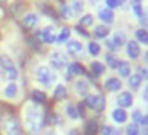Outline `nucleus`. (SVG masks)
I'll list each match as a JSON object with an SVG mask.
<instances>
[{
	"mask_svg": "<svg viewBox=\"0 0 148 135\" xmlns=\"http://www.w3.org/2000/svg\"><path fill=\"white\" fill-rule=\"evenodd\" d=\"M26 125H27V130L32 135H38L42 132L43 125H45V116H43V113L40 111V108L37 105L29 106V110H27Z\"/></svg>",
	"mask_w": 148,
	"mask_h": 135,
	"instance_id": "f257e3e1",
	"label": "nucleus"
},
{
	"mask_svg": "<svg viewBox=\"0 0 148 135\" xmlns=\"http://www.w3.org/2000/svg\"><path fill=\"white\" fill-rule=\"evenodd\" d=\"M0 68L8 80H16L18 78V68L14 67V62L11 61V57H8L7 54L0 56Z\"/></svg>",
	"mask_w": 148,
	"mask_h": 135,
	"instance_id": "f03ea898",
	"label": "nucleus"
},
{
	"mask_svg": "<svg viewBox=\"0 0 148 135\" xmlns=\"http://www.w3.org/2000/svg\"><path fill=\"white\" fill-rule=\"evenodd\" d=\"M37 80H38L45 87H49L56 81V76H54V73H53V70L49 67L42 65V67L37 68Z\"/></svg>",
	"mask_w": 148,
	"mask_h": 135,
	"instance_id": "7ed1b4c3",
	"label": "nucleus"
},
{
	"mask_svg": "<svg viewBox=\"0 0 148 135\" xmlns=\"http://www.w3.org/2000/svg\"><path fill=\"white\" fill-rule=\"evenodd\" d=\"M3 130L7 135H21V127L18 119L13 118V116L3 118Z\"/></svg>",
	"mask_w": 148,
	"mask_h": 135,
	"instance_id": "20e7f679",
	"label": "nucleus"
},
{
	"mask_svg": "<svg viewBox=\"0 0 148 135\" xmlns=\"http://www.w3.org/2000/svg\"><path fill=\"white\" fill-rule=\"evenodd\" d=\"M86 105L94 111H102L105 108V97L96 94V95H88L86 97Z\"/></svg>",
	"mask_w": 148,
	"mask_h": 135,
	"instance_id": "39448f33",
	"label": "nucleus"
},
{
	"mask_svg": "<svg viewBox=\"0 0 148 135\" xmlns=\"http://www.w3.org/2000/svg\"><path fill=\"white\" fill-rule=\"evenodd\" d=\"M49 62H51V65L54 68H58V70L65 68V67H67V64H69L67 56L62 54V52H53V54L49 56Z\"/></svg>",
	"mask_w": 148,
	"mask_h": 135,
	"instance_id": "423d86ee",
	"label": "nucleus"
},
{
	"mask_svg": "<svg viewBox=\"0 0 148 135\" xmlns=\"http://www.w3.org/2000/svg\"><path fill=\"white\" fill-rule=\"evenodd\" d=\"M38 38L42 40L43 43H54L56 42V35H54V29L53 27H45V29L40 30L38 33Z\"/></svg>",
	"mask_w": 148,
	"mask_h": 135,
	"instance_id": "0eeeda50",
	"label": "nucleus"
},
{
	"mask_svg": "<svg viewBox=\"0 0 148 135\" xmlns=\"http://www.w3.org/2000/svg\"><path fill=\"white\" fill-rule=\"evenodd\" d=\"M132 102H134V99H132L131 92H121L118 95V105L121 106L123 110L127 108V106H132Z\"/></svg>",
	"mask_w": 148,
	"mask_h": 135,
	"instance_id": "6e6552de",
	"label": "nucleus"
},
{
	"mask_svg": "<svg viewBox=\"0 0 148 135\" xmlns=\"http://www.w3.org/2000/svg\"><path fill=\"white\" fill-rule=\"evenodd\" d=\"M67 51L69 54L72 56H78L83 52V46H81L80 42H77V40H69L67 42Z\"/></svg>",
	"mask_w": 148,
	"mask_h": 135,
	"instance_id": "1a4fd4ad",
	"label": "nucleus"
},
{
	"mask_svg": "<svg viewBox=\"0 0 148 135\" xmlns=\"http://www.w3.org/2000/svg\"><path fill=\"white\" fill-rule=\"evenodd\" d=\"M37 24H38V16H37L35 13L26 14V18L23 19V26L26 27V29H32V27H35Z\"/></svg>",
	"mask_w": 148,
	"mask_h": 135,
	"instance_id": "9d476101",
	"label": "nucleus"
},
{
	"mask_svg": "<svg viewBox=\"0 0 148 135\" xmlns=\"http://www.w3.org/2000/svg\"><path fill=\"white\" fill-rule=\"evenodd\" d=\"M127 56L131 59H137L140 56V46L137 42H127Z\"/></svg>",
	"mask_w": 148,
	"mask_h": 135,
	"instance_id": "9b49d317",
	"label": "nucleus"
},
{
	"mask_svg": "<svg viewBox=\"0 0 148 135\" xmlns=\"http://www.w3.org/2000/svg\"><path fill=\"white\" fill-rule=\"evenodd\" d=\"M99 18L102 22H107V24H112L113 22V11L110 8H100L99 10Z\"/></svg>",
	"mask_w": 148,
	"mask_h": 135,
	"instance_id": "f8f14e48",
	"label": "nucleus"
},
{
	"mask_svg": "<svg viewBox=\"0 0 148 135\" xmlns=\"http://www.w3.org/2000/svg\"><path fill=\"white\" fill-rule=\"evenodd\" d=\"M99 132V125H97V121L96 119H89L84 125V134L86 135H97Z\"/></svg>",
	"mask_w": 148,
	"mask_h": 135,
	"instance_id": "ddd939ff",
	"label": "nucleus"
},
{
	"mask_svg": "<svg viewBox=\"0 0 148 135\" xmlns=\"http://www.w3.org/2000/svg\"><path fill=\"white\" fill-rule=\"evenodd\" d=\"M112 118L115 122H118V124H123V122L127 119V115H126V111L123 108H116L112 111Z\"/></svg>",
	"mask_w": 148,
	"mask_h": 135,
	"instance_id": "4468645a",
	"label": "nucleus"
},
{
	"mask_svg": "<svg viewBox=\"0 0 148 135\" xmlns=\"http://www.w3.org/2000/svg\"><path fill=\"white\" fill-rule=\"evenodd\" d=\"M84 73V68L81 64H77V62H73V64L69 65V75L67 78H72L73 75H83Z\"/></svg>",
	"mask_w": 148,
	"mask_h": 135,
	"instance_id": "2eb2a0df",
	"label": "nucleus"
},
{
	"mask_svg": "<svg viewBox=\"0 0 148 135\" xmlns=\"http://www.w3.org/2000/svg\"><path fill=\"white\" fill-rule=\"evenodd\" d=\"M105 87L108 91H112V92L119 91V89H121V81H119L118 78H108V80L105 81Z\"/></svg>",
	"mask_w": 148,
	"mask_h": 135,
	"instance_id": "dca6fc26",
	"label": "nucleus"
},
{
	"mask_svg": "<svg viewBox=\"0 0 148 135\" xmlns=\"http://www.w3.org/2000/svg\"><path fill=\"white\" fill-rule=\"evenodd\" d=\"M75 89H77V92L80 94V95H86L88 91H89V84H88V81L80 80V81H77V84H75Z\"/></svg>",
	"mask_w": 148,
	"mask_h": 135,
	"instance_id": "f3484780",
	"label": "nucleus"
},
{
	"mask_svg": "<svg viewBox=\"0 0 148 135\" xmlns=\"http://www.w3.org/2000/svg\"><path fill=\"white\" fill-rule=\"evenodd\" d=\"M3 94H5V97H8V99H14V97H16V94H18V86L14 83L7 84Z\"/></svg>",
	"mask_w": 148,
	"mask_h": 135,
	"instance_id": "a211bd4d",
	"label": "nucleus"
},
{
	"mask_svg": "<svg viewBox=\"0 0 148 135\" xmlns=\"http://www.w3.org/2000/svg\"><path fill=\"white\" fill-rule=\"evenodd\" d=\"M65 97H67V89H65V86L64 84H58L56 89H54V99L62 100V99H65Z\"/></svg>",
	"mask_w": 148,
	"mask_h": 135,
	"instance_id": "6ab92c4d",
	"label": "nucleus"
},
{
	"mask_svg": "<svg viewBox=\"0 0 148 135\" xmlns=\"http://www.w3.org/2000/svg\"><path fill=\"white\" fill-rule=\"evenodd\" d=\"M69 8L72 10V13H73V14H78V13H81V11H83L84 5H83V2H81V0H72L70 7H69Z\"/></svg>",
	"mask_w": 148,
	"mask_h": 135,
	"instance_id": "aec40b11",
	"label": "nucleus"
},
{
	"mask_svg": "<svg viewBox=\"0 0 148 135\" xmlns=\"http://www.w3.org/2000/svg\"><path fill=\"white\" fill-rule=\"evenodd\" d=\"M116 68H118L121 76H131V65H129L127 62H119Z\"/></svg>",
	"mask_w": 148,
	"mask_h": 135,
	"instance_id": "412c9836",
	"label": "nucleus"
},
{
	"mask_svg": "<svg viewBox=\"0 0 148 135\" xmlns=\"http://www.w3.org/2000/svg\"><path fill=\"white\" fill-rule=\"evenodd\" d=\"M108 27L107 26H97L96 29H94V37H97V38H105L107 35H108Z\"/></svg>",
	"mask_w": 148,
	"mask_h": 135,
	"instance_id": "4be33fe9",
	"label": "nucleus"
},
{
	"mask_svg": "<svg viewBox=\"0 0 148 135\" xmlns=\"http://www.w3.org/2000/svg\"><path fill=\"white\" fill-rule=\"evenodd\" d=\"M112 42H113V45H115L116 48H119L121 45H124V43H126V35L123 32H116L115 35H113Z\"/></svg>",
	"mask_w": 148,
	"mask_h": 135,
	"instance_id": "5701e85b",
	"label": "nucleus"
},
{
	"mask_svg": "<svg viewBox=\"0 0 148 135\" xmlns=\"http://www.w3.org/2000/svg\"><path fill=\"white\" fill-rule=\"evenodd\" d=\"M69 37H70V29H69V27H64V29L59 32V35L56 37V42H58V43H64V42H67V40H69Z\"/></svg>",
	"mask_w": 148,
	"mask_h": 135,
	"instance_id": "b1692460",
	"label": "nucleus"
},
{
	"mask_svg": "<svg viewBox=\"0 0 148 135\" xmlns=\"http://www.w3.org/2000/svg\"><path fill=\"white\" fill-rule=\"evenodd\" d=\"M91 70H92V73L96 75V76H100V75H103V72H105V67H103V64H100V62H92V64H91Z\"/></svg>",
	"mask_w": 148,
	"mask_h": 135,
	"instance_id": "393cba45",
	"label": "nucleus"
},
{
	"mask_svg": "<svg viewBox=\"0 0 148 135\" xmlns=\"http://www.w3.org/2000/svg\"><path fill=\"white\" fill-rule=\"evenodd\" d=\"M140 83H142V78L138 76L137 73L129 76V86H131L132 89H138V87H140Z\"/></svg>",
	"mask_w": 148,
	"mask_h": 135,
	"instance_id": "a878e982",
	"label": "nucleus"
},
{
	"mask_svg": "<svg viewBox=\"0 0 148 135\" xmlns=\"http://www.w3.org/2000/svg\"><path fill=\"white\" fill-rule=\"evenodd\" d=\"M135 37H137V40L140 43H143V45H148V32L145 29H138L137 32H135Z\"/></svg>",
	"mask_w": 148,
	"mask_h": 135,
	"instance_id": "bb28decb",
	"label": "nucleus"
},
{
	"mask_svg": "<svg viewBox=\"0 0 148 135\" xmlns=\"http://www.w3.org/2000/svg\"><path fill=\"white\" fill-rule=\"evenodd\" d=\"M32 99L35 100L37 103H43L46 100V95L42 92V91H32Z\"/></svg>",
	"mask_w": 148,
	"mask_h": 135,
	"instance_id": "cd10ccee",
	"label": "nucleus"
},
{
	"mask_svg": "<svg viewBox=\"0 0 148 135\" xmlns=\"http://www.w3.org/2000/svg\"><path fill=\"white\" fill-rule=\"evenodd\" d=\"M65 111H67V115L70 116V119H78V118H80V115H78V110H77V106H73V105H67V108H65Z\"/></svg>",
	"mask_w": 148,
	"mask_h": 135,
	"instance_id": "c85d7f7f",
	"label": "nucleus"
},
{
	"mask_svg": "<svg viewBox=\"0 0 148 135\" xmlns=\"http://www.w3.org/2000/svg\"><path fill=\"white\" fill-rule=\"evenodd\" d=\"M126 135H140V129H138V125L135 124H129L127 129H126Z\"/></svg>",
	"mask_w": 148,
	"mask_h": 135,
	"instance_id": "c756f323",
	"label": "nucleus"
},
{
	"mask_svg": "<svg viewBox=\"0 0 148 135\" xmlns=\"http://www.w3.org/2000/svg\"><path fill=\"white\" fill-rule=\"evenodd\" d=\"M92 21H94L92 14H84V16L80 19V26L81 27H88V26H91V24H92Z\"/></svg>",
	"mask_w": 148,
	"mask_h": 135,
	"instance_id": "7c9ffc66",
	"label": "nucleus"
},
{
	"mask_svg": "<svg viewBox=\"0 0 148 135\" xmlns=\"http://www.w3.org/2000/svg\"><path fill=\"white\" fill-rule=\"evenodd\" d=\"M132 8H134V13L137 14L138 18H142V16H143V11H142L140 0H132Z\"/></svg>",
	"mask_w": 148,
	"mask_h": 135,
	"instance_id": "2f4dec72",
	"label": "nucleus"
},
{
	"mask_svg": "<svg viewBox=\"0 0 148 135\" xmlns=\"http://www.w3.org/2000/svg\"><path fill=\"white\" fill-rule=\"evenodd\" d=\"M88 49H89V52L92 56H97L100 52V46H99V43H96V42H91L89 45H88Z\"/></svg>",
	"mask_w": 148,
	"mask_h": 135,
	"instance_id": "473e14b6",
	"label": "nucleus"
},
{
	"mask_svg": "<svg viewBox=\"0 0 148 135\" xmlns=\"http://www.w3.org/2000/svg\"><path fill=\"white\" fill-rule=\"evenodd\" d=\"M100 132H102V135H119V130L110 127V125H103Z\"/></svg>",
	"mask_w": 148,
	"mask_h": 135,
	"instance_id": "72a5a7b5",
	"label": "nucleus"
},
{
	"mask_svg": "<svg viewBox=\"0 0 148 135\" xmlns=\"http://www.w3.org/2000/svg\"><path fill=\"white\" fill-rule=\"evenodd\" d=\"M107 64H108V67L116 68V67H118V64H119V61L113 54H107Z\"/></svg>",
	"mask_w": 148,
	"mask_h": 135,
	"instance_id": "f704fd0d",
	"label": "nucleus"
},
{
	"mask_svg": "<svg viewBox=\"0 0 148 135\" xmlns=\"http://www.w3.org/2000/svg\"><path fill=\"white\" fill-rule=\"evenodd\" d=\"M61 14H62L64 19H70V18L73 16V13L70 11V8H69L67 5H62V7H61Z\"/></svg>",
	"mask_w": 148,
	"mask_h": 135,
	"instance_id": "c9c22d12",
	"label": "nucleus"
},
{
	"mask_svg": "<svg viewBox=\"0 0 148 135\" xmlns=\"http://www.w3.org/2000/svg\"><path fill=\"white\" fill-rule=\"evenodd\" d=\"M123 3V0H107V8H116V7H119V5Z\"/></svg>",
	"mask_w": 148,
	"mask_h": 135,
	"instance_id": "e433bc0d",
	"label": "nucleus"
},
{
	"mask_svg": "<svg viewBox=\"0 0 148 135\" xmlns=\"http://www.w3.org/2000/svg\"><path fill=\"white\" fill-rule=\"evenodd\" d=\"M138 76L142 78V80H148V68H145V67H140L138 68Z\"/></svg>",
	"mask_w": 148,
	"mask_h": 135,
	"instance_id": "4c0bfd02",
	"label": "nucleus"
},
{
	"mask_svg": "<svg viewBox=\"0 0 148 135\" xmlns=\"http://www.w3.org/2000/svg\"><path fill=\"white\" fill-rule=\"evenodd\" d=\"M132 118H134V121H135V124H138V122L142 121V113L138 111V110H135L134 113H132Z\"/></svg>",
	"mask_w": 148,
	"mask_h": 135,
	"instance_id": "58836bf2",
	"label": "nucleus"
},
{
	"mask_svg": "<svg viewBox=\"0 0 148 135\" xmlns=\"http://www.w3.org/2000/svg\"><path fill=\"white\" fill-rule=\"evenodd\" d=\"M77 32H78V33H81L83 37H89V35H88V32H86V30H84L81 26H78V27H77Z\"/></svg>",
	"mask_w": 148,
	"mask_h": 135,
	"instance_id": "ea45409f",
	"label": "nucleus"
},
{
	"mask_svg": "<svg viewBox=\"0 0 148 135\" xmlns=\"http://www.w3.org/2000/svg\"><path fill=\"white\" fill-rule=\"evenodd\" d=\"M83 103H80V105H78V115L80 116H84V108H83Z\"/></svg>",
	"mask_w": 148,
	"mask_h": 135,
	"instance_id": "a19ab883",
	"label": "nucleus"
},
{
	"mask_svg": "<svg viewBox=\"0 0 148 135\" xmlns=\"http://www.w3.org/2000/svg\"><path fill=\"white\" fill-rule=\"evenodd\" d=\"M107 48H108V49H112V51H113V49H118L115 45H113V42H107Z\"/></svg>",
	"mask_w": 148,
	"mask_h": 135,
	"instance_id": "79ce46f5",
	"label": "nucleus"
},
{
	"mask_svg": "<svg viewBox=\"0 0 148 135\" xmlns=\"http://www.w3.org/2000/svg\"><path fill=\"white\" fill-rule=\"evenodd\" d=\"M140 124H143V125H148V116H142V121H140Z\"/></svg>",
	"mask_w": 148,
	"mask_h": 135,
	"instance_id": "37998d69",
	"label": "nucleus"
},
{
	"mask_svg": "<svg viewBox=\"0 0 148 135\" xmlns=\"http://www.w3.org/2000/svg\"><path fill=\"white\" fill-rule=\"evenodd\" d=\"M142 21H143V24H148V14L147 16H142Z\"/></svg>",
	"mask_w": 148,
	"mask_h": 135,
	"instance_id": "c03bdc74",
	"label": "nucleus"
},
{
	"mask_svg": "<svg viewBox=\"0 0 148 135\" xmlns=\"http://www.w3.org/2000/svg\"><path fill=\"white\" fill-rule=\"evenodd\" d=\"M140 135H148V127L145 129V130H142V132H140Z\"/></svg>",
	"mask_w": 148,
	"mask_h": 135,
	"instance_id": "a18cd8bd",
	"label": "nucleus"
},
{
	"mask_svg": "<svg viewBox=\"0 0 148 135\" xmlns=\"http://www.w3.org/2000/svg\"><path fill=\"white\" fill-rule=\"evenodd\" d=\"M3 119V115H2V108H0V121Z\"/></svg>",
	"mask_w": 148,
	"mask_h": 135,
	"instance_id": "49530a36",
	"label": "nucleus"
},
{
	"mask_svg": "<svg viewBox=\"0 0 148 135\" xmlns=\"http://www.w3.org/2000/svg\"><path fill=\"white\" fill-rule=\"evenodd\" d=\"M147 62H148V52H147Z\"/></svg>",
	"mask_w": 148,
	"mask_h": 135,
	"instance_id": "de8ad7c7",
	"label": "nucleus"
},
{
	"mask_svg": "<svg viewBox=\"0 0 148 135\" xmlns=\"http://www.w3.org/2000/svg\"><path fill=\"white\" fill-rule=\"evenodd\" d=\"M48 135H56V134H48Z\"/></svg>",
	"mask_w": 148,
	"mask_h": 135,
	"instance_id": "09e8293b",
	"label": "nucleus"
}]
</instances>
